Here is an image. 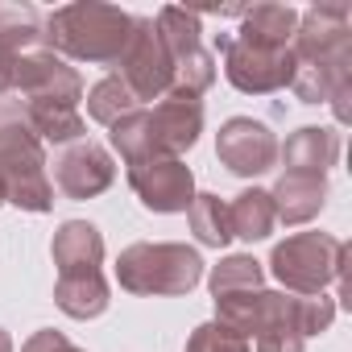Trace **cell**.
<instances>
[{
  "label": "cell",
  "instance_id": "cell-1",
  "mask_svg": "<svg viewBox=\"0 0 352 352\" xmlns=\"http://www.w3.org/2000/svg\"><path fill=\"white\" fill-rule=\"evenodd\" d=\"M133 17L116 5H100V0H75V5L54 9L42 17V50L75 63H96L112 67L129 42Z\"/></svg>",
  "mask_w": 352,
  "mask_h": 352
},
{
  "label": "cell",
  "instance_id": "cell-2",
  "mask_svg": "<svg viewBox=\"0 0 352 352\" xmlns=\"http://www.w3.org/2000/svg\"><path fill=\"white\" fill-rule=\"evenodd\" d=\"M0 199L21 212H50L54 183L46 174V145L25 124L13 96L0 100Z\"/></svg>",
  "mask_w": 352,
  "mask_h": 352
},
{
  "label": "cell",
  "instance_id": "cell-3",
  "mask_svg": "<svg viewBox=\"0 0 352 352\" xmlns=\"http://www.w3.org/2000/svg\"><path fill=\"white\" fill-rule=\"evenodd\" d=\"M204 278V257L179 241H137L116 257V282L129 294H187Z\"/></svg>",
  "mask_w": 352,
  "mask_h": 352
},
{
  "label": "cell",
  "instance_id": "cell-4",
  "mask_svg": "<svg viewBox=\"0 0 352 352\" xmlns=\"http://www.w3.org/2000/svg\"><path fill=\"white\" fill-rule=\"evenodd\" d=\"M352 249L327 232H294L270 253V274L286 286V294H323L344 278Z\"/></svg>",
  "mask_w": 352,
  "mask_h": 352
},
{
  "label": "cell",
  "instance_id": "cell-5",
  "mask_svg": "<svg viewBox=\"0 0 352 352\" xmlns=\"http://www.w3.org/2000/svg\"><path fill=\"white\" fill-rule=\"evenodd\" d=\"M216 54L224 58V79L245 96H270L290 87L294 79L290 46H257V42H241L236 34H220Z\"/></svg>",
  "mask_w": 352,
  "mask_h": 352
},
{
  "label": "cell",
  "instance_id": "cell-6",
  "mask_svg": "<svg viewBox=\"0 0 352 352\" xmlns=\"http://www.w3.org/2000/svg\"><path fill=\"white\" fill-rule=\"evenodd\" d=\"M112 75L133 91L137 104L145 100H162L170 91V75H174V63L157 38V25L153 17H133V30H129V42L120 50V58L112 63Z\"/></svg>",
  "mask_w": 352,
  "mask_h": 352
},
{
  "label": "cell",
  "instance_id": "cell-7",
  "mask_svg": "<svg viewBox=\"0 0 352 352\" xmlns=\"http://www.w3.org/2000/svg\"><path fill=\"white\" fill-rule=\"evenodd\" d=\"M9 96L17 104H67V108H79L83 100V75L50 54V50H30L13 63V75H9Z\"/></svg>",
  "mask_w": 352,
  "mask_h": 352
},
{
  "label": "cell",
  "instance_id": "cell-8",
  "mask_svg": "<svg viewBox=\"0 0 352 352\" xmlns=\"http://www.w3.org/2000/svg\"><path fill=\"white\" fill-rule=\"evenodd\" d=\"M129 187L137 191L141 208L149 212H187L195 199V174L183 157H149L129 166Z\"/></svg>",
  "mask_w": 352,
  "mask_h": 352
},
{
  "label": "cell",
  "instance_id": "cell-9",
  "mask_svg": "<svg viewBox=\"0 0 352 352\" xmlns=\"http://www.w3.org/2000/svg\"><path fill=\"white\" fill-rule=\"evenodd\" d=\"M216 157L241 179H257L278 162V137L270 133V124L253 116H232L216 133Z\"/></svg>",
  "mask_w": 352,
  "mask_h": 352
},
{
  "label": "cell",
  "instance_id": "cell-10",
  "mask_svg": "<svg viewBox=\"0 0 352 352\" xmlns=\"http://www.w3.org/2000/svg\"><path fill=\"white\" fill-rule=\"evenodd\" d=\"M352 50V13L344 5H311L298 13V30L290 42L294 63H323Z\"/></svg>",
  "mask_w": 352,
  "mask_h": 352
},
{
  "label": "cell",
  "instance_id": "cell-11",
  "mask_svg": "<svg viewBox=\"0 0 352 352\" xmlns=\"http://www.w3.org/2000/svg\"><path fill=\"white\" fill-rule=\"evenodd\" d=\"M112 179H116L112 153L104 145L87 141V137L67 145L54 157V183H58V191L67 199H96V195H104L112 187Z\"/></svg>",
  "mask_w": 352,
  "mask_h": 352
},
{
  "label": "cell",
  "instance_id": "cell-12",
  "mask_svg": "<svg viewBox=\"0 0 352 352\" xmlns=\"http://www.w3.org/2000/svg\"><path fill=\"white\" fill-rule=\"evenodd\" d=\"M149 116H153V129H157V141H162V153L166 157L187 153L199 141V133H204V104L195 96L166 91Z\"/></svg>",
  "mask_w": 352,
  "mask_h": 352
},
{
  "label": "cell",
  "instance_id": "cell-13",
  "mask_svg": "<svg viewBox=\"0 0 352 352\" xmlns=\"http://www.w3.org/2000/svg\"><path fill=\"white\" fill-rule=\"evenodd\" d=\"M278 157L286 166L282 174H315V179H323L340 157V133L323 124H302L286 137V145H278Z\"/></svg>",
  "mask_w": 352,
  "mask_h": 352
},
{
  "label": "cell",
  "instance_id": "cell-14",
  "mask_svg": "<svg viewBox=\"0 0 352 352\" xmlns=\"http://www.w3.org/2000/svg\"><path fill=\"white\" fill-rule=\"evenodd\" d=\"M270 199H274V216L282 224H307L327 204V179H315V174H282L270 191Z\"/></svg>",
  "mask_w": 352,
  "mask_h": 352
},
{
  "label": "cell",
  "instance_id": "cell-15",
  "mask_svg": "<svg viewBox=\"0 0 352 352\" xmlns=\"http://www.w3.org/2000/svg\"><path fill=\"white\" fill-rule=\"evenodd\" d=\"M30 50H42V13L34 5L0 0V71L13 75V63Z\"/></svg>",
  "mask_w": 352,
  "mask_h": 352
},
{
  "label": "cell",
  "instance_id": "cell-16",
  "mask_svg": "<svg viewBox=\"0 0 352 352\" xmlns=\"http://www.w3.org/2000/svg\"><path fill=\"white\" fill-rule=\"evenodd\" d=\"M50 253H54L58 274L100 270V265H104V236H100V228L87 224V220H67V224L54 232Z\"/></svg>",
  "mask_w": 352,
  "mask_h": 352
},
{
  "label": "cell",
  "instance_id": "cell-17",
  "mask_svg": "<svg viewBox=\"0 0 352 352\" xmlns=\"http://www.w3.org/2000/svg\"><path fill=\"white\" fill-rule=\"evenodd\" d=\"M290 87L302 104H327L340 87H352V50L323 63H294Z\"/></svg>",
  "mask_w": 352,
  "mask_h": 352
},
{
  "label": "cell",
  "instance_id": "cell-18",
  "mask_svg": "<svg viewBox=\"0 0 352 352\" xmlns=\"http://www.w3.org/2000/svg\"><path fill=\"white\" fill-rule=\"evenodd\" d=\"M54 302L63 315L71 319H96L108 311V282L100 270H75V274H58L54 282Z\"/></svg>",
  "mask_w": 352,
  "mask_h": 352
},
{
  "label": "cell",
  "instance_id": "cell-19",
  "mask_svg": "<svg viewBox=\"0 0 352 352\" xmlns=\"http://www.w3.org/2000/svg\"><path fill=\"white\" fill-rule=\"evenodd\" d=\"M298 30V13L290 5H253L241 13V42H257V46H290Z\"/></svg>",
  "mask_w": 352,
  "mask_h": 352
},
{
  "label": "cell",
  "instance_id": "cell-20",
  "mask_svg": "<svg viewBox=\"0 0 352 352\" xmlns=\"http://www.w3.org/2000/svg\"><path fill=\"white\" fill-rule=\"evenodd\" d=\"M153 25H157V38L166 46L170 63H183V58H191V54L204 50V17L191 13V9L166 5V9H157Z\"/></svg>",
  "mask_w": 352,
  "mask_h": 352
},
{
  "label": "cell",
  "instance_id": "cell-21",
  "mask_svg": "<svg viewBox=\"0 0 352 352\" xmlns=\"http://www.w3.org/2000/svg\"><path fill=\"white\" fill-rule=\"evenodd\" d=\"M21 116L42 145H75L87 133L79 108H67V104H21Z\"/></svg>",
  "mask_w": 352,
  "mask_h": 352
},
{
  "label": "cell",
  "instance_id": "cell-22",
  "mask_svg": "<svg viewBox=\"0 0 352 352\" xmlns=\"http://www.w3.org/2000/svg\"><path fill=\"white\" fill-rule=\"evenodd\" d=\"M108 137H112V149L124 157V166H137V162H149V157H166L162 141H157V129H153V116L145 108H133L129 116H120Z\"/></svg>",
  "mask_w": 352,
  "mask_h": 352
},
{
  "label": "cell",
  "instance_id": "cell-23",
  "mask_svg": "<svg viewBox=\"0 0 352 352\" xmlns=\"http://www.w3.org/2000/svg\"><path fill=\"white\" fill-rule=\"evenodd\" d=\"M274 224H278V216H274V199H270V191H261V187H249V191H241L232 204H228V228H232V236H241V241H265L270 232H274Z\"/></svg>",
  "mask_w": 352,
  "mask_h": 352
},
{
  "label": "cell",
  "instance_id": "cell-24",
  "mask_svg": "<svg viewBox=\"0 0 352 352\" xmlns=\"http://www.w3.org/2000/svg\"><path fill=\"white\" fill-rule=\"evenodd\" d=\"M187 220H191V232L199 236V245H212V249H224L232 241V228H228V204L212 191L195 195L191 208H187Z\"/></svg>",
  "mask_w": 352,
  "mask_h": 352
},
{
  "label": "cell",
  "instance_id": "cell-25",
  "mask_svg": "<svg viewBox=\"0 0 352 352\" xmlns=\"http://www.w3.org/2000/svg\"><path fill=\"white\" fill-rule=\"evenodd\" d=\"M261 282H265V270H261V261L249 257V253H232V257H224V261L212 270V278H208L212 298L241 294V290H261Z\"/></svg>",
  "mask_w": 352,
  "mask_h": 352
},
{
  "label": "cell",
  "instance_id": "cell-26",
  "mask_svg": "<svg viewBox=\"0 0 352 352\" xmlns=\"http://www.w3.org/2000/svg\"><path fill=\"white\" fill-rule=\"evenodd\" d=\"M133 108H141L137 100H133V91L116 79V75H104L91 91H87V116L91 120H100V124H116L120 116H129Z\"/></svg>",
  "mask_w": 352,
  "mask_h": 352
},
{
  "label": "cell",
  "instance_id": "cell-27",
  "mask_svg": "<svg viewBox=\"0 0 352 352\" xmlns=\"http://www.w3.org/2000/svg\"><path fill=\"white\" fill-rule=\"evenodd\" d=\"M216 83V54L212 50H199L183 63H174V75H170V91H179V96H204L208 87Z\"/></svg>",
  "mask_w": 352,
  "mask_h": 352
},
{
  "label": "cell",
  "instance_id": "cell-28",
  "mask_svg": "<svg viewBox=\"0 0 352 352\" xmlns=\"http://www.w3.org/2000/svg\"><path fill=\"white\" fill-rule=\"evenodd\" d=\"M187 352H253V348H249V340H245L241 331H232V327H224L220 319H212V323H199V327L191 331Z\"/></svg>",
  "mask_w": 352,
  "mask_h": 352
},
{
  "label": "cell",
  "instance_id": "cell-29",
  "mask_svg": "<svg viewBox=\"0 0 352 352\" xmlns=\"http://www.w3.org/2000/svg\"><path fill=\"white\" fill-rule=\"evenodd\" d=\"M21 352H83V348H79V344H71L63 331L42 327V331H34V336L21 344Z\"/></svg>",
  "mask_w": 352,
  "mask_h": 352
},
{
  "label": "cell",
  "instance_id": "cell-30",
  "mask_svg": "<svg viewBox=\"0 0 352 352\" xmlns=\"http://www.w3.org/2000/svg\"><path fill=\"white\" fill-rule=\"evenodd\" d=\"M302 336L286 331V327H274V331H261L257 336V352H302Z\"/></svg>",
  "mask_w": 352,
  "mask_h": 352
},
{
  "label": "cell",
  "instance_id": "cell-31",
  "mask_svg": "<svg viewBox=\"0 0 352 352\" xmlns=\"http://www.w3.org/2000/svg\"><path fill=\"white\" fill-rule=\"evenodd\" d=\"M0 352H13V336L5 327H0Z\"/></svg>",
  "mask_w": 352,
  "mask_h": 352
},
{
  "label": "cell",
  "instance_id": "cell-32",
  "mask_svg": "<svg viewBox=\"0 0 352 352\" xmlns=\"http://www.w3.org/2000/svg\"><path fill=\"white\" fill-rule=\"evenodd\" d=\"M5 96H9V75L0 71V100H5Z\"/></svg>",
  "mask_w": 352,
  "mask_h": 352
},
{
  "label": "cell",
  "instance_id": "cell-33",
  "mask_svg": "<svg viewBox=\"0 0 352 352\" xmlns=\"http://www.w3.org/2000/svg\"><path fill=\"white\" fill-rule=\"evenodd\" d=\"M0 204H5V199H0Z\"/></svg>",
  "mask_w": 352,
  "mask_h": 352
}]
</instances>
